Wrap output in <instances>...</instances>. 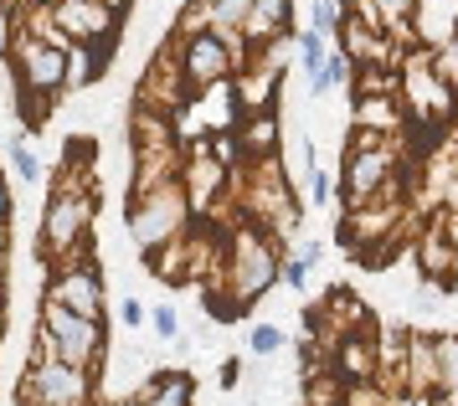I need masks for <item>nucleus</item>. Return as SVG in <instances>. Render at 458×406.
Instances as JSON below:
<instances>
[{
	"instance_id": "1",
	"label": "nucleus",
	"mask_w": 458,
	"mask_h": 406,
	"mask_svg": "<svg viewBox=\"0 0 458 406\" xmlns=\"http://www.w3.org/2000/svg\"><path fill=\"white\" fill-rule=\"evenodd\" d=\"M289 237H273L268 226L258 222H237L227 237V263H222V299L216 309L227 314V319H242L252 314V304L273 293V283L284 278V263H289Z\"/></svg>"
},
{
	"instance_id": "2",
	"label": "nucleus",
	"mask_w": 458,
	"mask_h": 406,
	"mask_svg": "<svg viewBox=\"0 0 458 406\" xmlns=\"http://www.w3.org/2000/svg\"><path fill=\"white\" fill-rule=\"evenodd\" d=\"M232 201L242 206V216L258 226H268L273 237H293L299 222H304V206L293 196L289 170H284V155H263V160H248L232 170Z\"/></svg>"
},
{
	"instance_id": "3",
	"label": "nucleus",
	"mask_w": 458,
	"mask_h": 406,
	"mask_svg": "<svg viewBox=\"0 0 458 406\" xmlns=\"http://www.w3.org/2000/svg\"><path fill=\"white\" fill-rule=\"evenodd\" d=\"M98 402V370H83L52 355V360H26L16 381V406H93Z\"/></svg>"
},
{
	"instance_id": "4",
	"label": "nucleus",
	"mask_w": 458,
	"mask_h": 406,
	"mask_svg": "<svg viewBox=\"0 0 458 406\" xmlns=\"http://www.w3.org/2000/svg\"><path fill=\"white\" fill-rule=\"evenodd\" d=\"M402 103H407V119L417 129H437V123H454L458 114V88L433 67V47H412L402 62Z\"/></svg>"
},
{
	"instance_id": "5",
	"label": "nucleus",
	"mask_w": 458,
	"mask_h": 406,
	"mask_svg": "<svg viewBox=\"0 0 458 406\" xmlns=\"http://www.w3.org/2000/svg\"><path fill=\"white\" fill-rule=\"evenodd\" d=\"M93 222H98V190H67V196H47L42 211V232H37V247H42V263H63L72 247L93 242Z\"/></svg>"
},
{
	"instance_id": "6",
	"label": "nucleus",
	"mask_w": 458,
	"mask_h": 406,
	"mask_svg": "<svg viewBox=\"0 0 458 406\" xmlns=\"http://www.w3.org/2000/svg\"><path fill=\"white\" fill-rule=\"evenodd\" d=\"M5 78L47 98H67V52L42 41L37 31H16L5 37Z\"/></svg>"
},
{
	"instance_id": "7",
	"label": "nucleus",
	"mask_w": 458,
	"mask_h": 406,
	"mask_svg": "<svg viewBox=\"0 0 458 406\" xmlns=\"http://www.w3.org/2000/svg\"><path fill=\"white\" fill-rule=\"evenodd\" d=\"M191 222H196V211H191V196H186L181 181L129 201V242L140 247V252H155V247L170 242L175 232H186Z\"/></svg>"
},
{
	"instance_id": "8",
	"label": "nucleus",
	"mask_w": 458,
	"mask_h": 406,
	"mask_svg": "<svg viewBox=\"0 0 458 406\" xmlns=\"http://www.w3.org/2000/svg\"><path fill=\"white\" fill-rule=\"evenodd\" d=\"M37 319L57 334L63 360H72V366H83V370H104V360H108V325L104 319L72 314V309L57 304V299H42V304H37Z\"/></svg>"
},
{
	"instance_id": "9",
	"label": "nucleus",
	"mask_w": 458,
	"mask_h": 406,
	"mask_svg": "<svg viewBox=\"0 0 458 406\" xmlns=\"http://www.w3.org/2000/svg\"><path fill=\"white\" fill-rule=\"evenodd\" d=\"M196 93V82L186 72V57H181V37L170 31L160 47H155V57H149L145 78L134 88V103H149V108H160V114H181Z\"/></svg>"
},
{
	"instance_id": "10",
	"label": "nucleus",
	"mask_w": 458,
	"mask_h": 406,
	"mask_svg": "<svg viewBox=\"0 0 458 406\" xmlns=\"http://www.w3.org/2000/svg\"><path fill=\"white\" fill-rule=\"evenodd\" d=\"M237 123H242V103H237V88L227 78L191 93V103L175 114V134H181V144H191V140H211L222 129H237Z\"/></svg>"
},
{
	"instance_id": "11",
	"label": "nucleus",
	"mask_w": 458,
	"mask_h": 406,
	"mask_svg": "<svg viewBox=\"0 0 458 406\" xmlns=\"http://www.w3.org/2000/svg\"><path fill=\"white\" fill-rule=\"evenodd\" d=\"M191 196V211H196V222L216 211V201L232 190V165H222L211 155V140H191L186 144V175H181Z\"/></svg>"
},
{
	"instance_id": "12",
	"label": "nucleus",
	"mask_w": 458,
	"mask_h": 406,
	"mask_svg": "<svg viewBox=\"0 0 458 406\" xmlns=\"http://www.w3.org/2000/svg\"><path fill=\"white\" fill-rule=\"evenodd\" d=\"M42 299H57L72 314H88V319H104L108 314V293H104V267L83 263V267H63V273H47V293Z\"/></svg>"
},
{
	"instance_id": "13",
	"label": "nucleus",
	"mask_w": 458,
	"mask_h": 406,
	"mask_svg": "<svg viewBox=\"0 0 458 406\" xmlns=\"http://www.w3.org/2000/svg\"><path fill=\"white\" fill-rule=\"evenodd\" d=\"M57 21L67 37L88 41V47H114L124 31V11L108 0H57Z\"/></svg>"
},
{
	"instance_id": "14",
	"label": "nucleus",
	"mask_w": 458,
	"mask_h": 406,
	"mask_svg": "<svg viewBox=\"0 0 458 406\" xmlns=\"http://www.w3.org/2000/svg\"><path fill=\"white\" fill-rule=\"evenodd\" d=\"M181 57H186V72L196 88H211V82L237 78V57L232 47L216 31H201V37H181Z\"/></svg>"
},
{
	"instance_id": "15",
	"label": "nucleus",
	"mask_w": 458,
	"mask_h": 406,
	"mask_svg": "<svg viewBox=\"0 0 458 406\" xmlns=\"http://www.w3.org/2000/svg\"><path fill=\"white\" fill-rule=\"evenodd\" d=\"M186 175V144H170V149H149V155H134V181H129V201L134 196H149L160 185H175Z\"/></svg>"
},
{
	"instance_id": "16",
	"label": "nucleus",
	"mask_w": 458,
	"mask_h": 406,
	"mask_svg": "<svg viewBox=\"0 0 458 406\" xmlns=\"http://www.w3.org/2000/svg\"><path fill=\"white\" fill-rule=\"evenodd\" d=\"M407 381H412V396H437L443 391V360H437L433 329H412L407 334Z\"/></svg>"
},
{
	"instance_id": "17",
	"label": "nucleus",
	"mask_w": 458,
	"mask_h": 406,
	"mask_svg": "<svg viewBox=\"0 0 458 406\" xmlns=\"http://www.w3.org/2000/svg\"><path fill=\"white\" fill-rule=\"evenodd\" d=\"M191 232H196V222H191L186 232H175L170 242H160L155 252H145V267L160 278V283H170V288L196 283V267H191Z\"/></svg>"
},
{
	"instance_id": "18",
	"label": "nucleus",
	"mask_w": 458,
	"mask_h": 406,
	"mask_svg": "<svg viewBox=\"0 0 458 406\" xmlns=\"http://www.w3.org/2000/svg\"><path fill=\"white\" fill-rule=\"evenodd\" d=\"M330 370L340 376V381H376L381 376V355H376V340H366V334H345L340 340V350H335Z\"/></svg>"
},
{
	"instance_id": "19",
	"label": "nucleus",
	"mask_w": 458,
	"mask_h": 406,
	"mask_svg": "<svg viewBox=\"0 0 458 406\" xmlns=\"http://www.w3.org/2000/svg\"><path fill=\"white\" fill-rule=\"evenodd\" d=\"M355 103V123H366L376 134H402L407 129V103L402 93H371V98H351Z\"/></svg>"
},
{
	"instance_id": "20",
	"label": "nucleus",
	"mask_w": 458,
	"mask_h": 406,
	"mask_svg": "<svg viewBox=\"0 0 458 406\" xmlns=\"http://www.w3.org/2000/svg\"><path fill=\"white\" fill-rule=\"evenodd\" d=\"M108 62H114V47H88V41H78V47L67 52V93L98 88L104 72H108Z\"/></svg>"
},
{
	"instance_id": "21",
	"label": "nucleus",
	"mask_w": 458,
	"mask_h": 406,
	"mask_svg": "<svg viewBox=\"0 0 458 406\" xmlns=\"http://www.w3.org/2000/svg\"><path fill=\"white\" fill-rule=\"evenodd\" d=\"M140 396H145V406H191L196 402V386H191L186 370H155Z\"/></svg>"
},
{
	"instance_id": "22",
	"label": "nucleus",
	"mask_w": 458,
	"mask_h": 406,
	"mask_svg": "<svg viewBox=\"0 0 458 406\" xmlns=\"http://www.w3.org/2000/svg\"><path fill=\"white\" fill-rule=\"evenodd\" d=\"M237 134H242V149H248V160L278 155V108H268V114H242Z\"/></svg>"
},
{
	"instance_id": "23",
	"label": "nucleus",
	"mask_w": 458,
	"mask_h": 406,
	"mask_svg": "<svg viewBox=\"0 0 458 406\" xmlns=\"http://www.w3.org/2000/svg\"><path fill=\"white\" fill-rule=\"evenodd\" d=\"M371 93H402V67L396 62H355L351 98H371Z\"/></svg>"
},
{
	"instance_id": "24",
	"label": "nucleus",
	"mask_w": 458,
	"mask_h": 406,
	"mask_svg": "<svg viewBox=\"0 0 458 406\" xmlns=\"http://www.w3.org/2000/svg\"><path fill=\"white\" fill-rule=\"evenodd\" d=\"M351 78H355V57H345V52L335 47L330 62H325V72L310 82V93L314 98H330V93H340V88H351Z\"/></svg>"
},
{
	"instance_id": "25",
	"label": "nucleus",
	"mask_w": 458,
	"mask_h": 406,
	"mask_svg": "<svg viewBox=\"0 0 458 406\" xmlns=\"http://www.w3.org/2000/svg\"><path fill=\"white\" fill-rule=\"evenodd\" d=\"M330 52H335V47H330V37H325V31H314V26H310V31H304V37H299V67H304V78H319V72H325V62H330Z\"/></svg>"
},
{
	"instance_id": "26",
	"label": "nucleus",
	"mask_w": 458,
	"mask_h": 406,
	"mask_svg": "<svg viewBox=\"0 0 458 406\" xmlns=\"http://www.w3.org/2000/svg\"><path fill=\"white\" fill-rule=\"evenodd\" d=\"M170 31H175V37H201V31H211V5L207 0H186Z\"/></svg>"
},
{
	"instance_id": "27",
	"label": "nucleus",
	"mask_w": 458,
	"mask_h": 406,
	"mask_svg": "<svg viewBox=\"0 0 458 406\" xmlns=\"http://www.w3.org/2000/svg\"><path fill=\"white\" fill-rule=\"evenodd\" d=\"M149 334H155L160 345H175V340H181V309L175 304H155L149 309Z\"/></svg>"
},
{
	"instance_id": "28",
	"label": "nucleus",
	"mask_w": 458,
	"mask_h": 406,
	"mask_svg": "<svg viewBox=\"0 0 458 406\" xmlns=\"http://www.w3.org/2000/svg\"><path fill=\"white\" fill-rule=\"evenodd\" d=\"M284 345H289V334H284L278 325H252V329H248V350L258 355V360H268V355H278Z\"/></svg>"
},
{
	"instance_id": "29",
	"label": "nucleus",
	"mask_w": 458,
	"mask_h": 406,
	"mask_svg": "<svg viewBox=\"0 0 458 406\" xmlns=\"http://www.w3.org/2000/svg\"><path fill=\"white\" fill-rule=\"evenodd\" d=\"M345 11H351L345 0H314V5H310V26H314V31H325V37H335V31H340V21H345Z\"/></svg>"
},
{
	"instance_id": "30",
	"label": "nucleus",
	"mask_w": 458,
	"mask_h": 406,
	"mask_svg": "<svg viewBox=\"0 0 458 406\" xmlns=\"http://www.w3.org/2000/svg\"><path fill=\"white\" fill-rule=\"evenodd\" d=\"M437 360H443V391H458V329L437 334Z\"/></svg>"
},
{
	"instance_id": "31",
	"label": "nucleus",
	"mask_w": 458,
	"mask_h": 406,
	"mask_svg": "<svg viewBox=\"0 0 458 406\" xmlns=\"http://www.w3.org/2000/svg\"><path fill=\"white\" fill-rule=\"evenodd\" d=\"M433 67L458 88V31H454V37H443V41L433 47Z\"/></svg>"
},
{
	"instance_id": "32",
	"label": "nucleus",
	"mask_w": 458,
	"mask_h": 406,
	"mask_svg": "<svg viewBox=\"0 0 458 406\" xmlns=\"http://www.w3.org/2000/svg\"><path fill=\"white\" fill-rule=\"evenodd\" d=\"M119 325L124 329H145L149 325V309L140 299H119Z\"/></svg>"
},
{
	"instance_id": "33",
	"label": "nucleus",
	"mask_w": 458,
	"mask_h": 406,
	"mask_svg": "<svg viewBox=\"0 0 458 406\" xmlns=\"http://www.w3.org/2000/svg\"><path fill=\"white\" fill-rule=\"evenodd\" d=\"M242 381H248V366H242L237 355H232V360H222V376H216V386H222V391L232 396V391L242 386Z\"/></svg>"
},
{
	"instance_id": "34",
	"label": "nucleus",
	"mask_w": 458,
	"mask_h": 406,
	"mask_svg": "<svg viewBox=\"0 0 458 406\" xmlns=\"http://www.w3.org/2000/svg\"><path fill=\"white\" fill-rule=\"evenodd\" d=\"M330 190H335V181L325 175V170H314L310 181H304V196H310V206H325V201H330Z\"/></svg>"
},
{
	"instance_id": "35",
	"label": "nucleus",
	"mask_w": 458,
	"mask_h": 406,
	"mask_svg": "<svg viewBox=\"0 0 458 406\" xmlns=\"http://www.w3.org/2000/svg\"><path fill=\"white\" fill-rule=\"evenodd\" d=\"M284 283H289L293 293H304V288H310V263H304V258H289V263H284Z\"/></svg>"
},
{
	"instance_id": "36",
	"label": "nucleus",
	"mask_w": 458,
	"mask_h": 406,
	"mask_svg": "<svg viewBox=\"0 0 458 406\" xmlns=\"http://www.w3.org/2000/svg\"><path fill=\"white\" fill-rule=\"evenodd\" d=\"M252 5H258V11H268V16H278V21H289V0H252Z\"/></svg>"
},
{
	"instance_id": "37",
	"label": "nucleus",
	"mask_w": 458,
	"mask_h": 406,
	"mask_svg": "<svg viewBox=\"0 0 458 406\" xmlns=\"http://www.w3.org/2000/svg\"><path fill=\"white\" fill-rule=\"evenodd\" d=\"M293 258H304V263H319V258H325V247H319V242H304V247H293Z\"/></svg>"
}]
</instances>
